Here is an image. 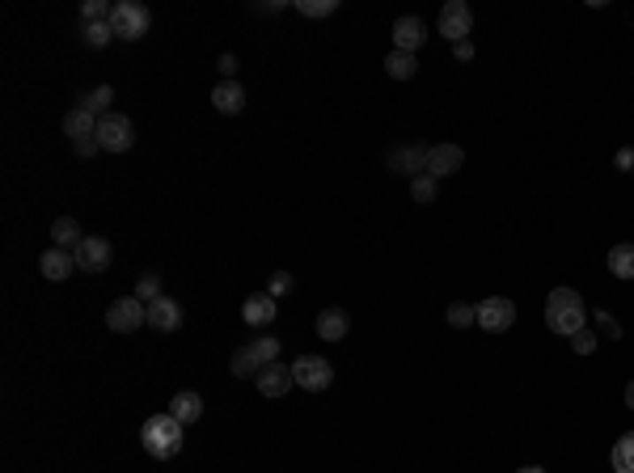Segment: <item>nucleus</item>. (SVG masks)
Returning <instances> with one entry per match:
<instances>
[{
    "label": "nucleus",
    "mask_w": 634,
    "mask_h": 473,
    "mask_svg": "<svg viewBox=\"0 0 634 473\" xmlns=\"http://www.w3.org/2000/svg\"><path fill=\"white\" fill-rule=\"evenodd\" d=\"M617 170H630V173H634V152H630V149L617 152Z\"/></svg>",
    "instance_id": "obj_40"
},
{
    "label": "nucleus",
    "mask_w": 634,
    "mask_h": 473,
    "mask_svg": "<svg viewBox=\"0 0 634 473\" xmlns=\"http://www.w3.org/2000/svg\"><path fill=\"white\" fill-rule=\"evenodd\" d=\"M626 406H630V410H634V380H630V385H626Z\"/></svg>",
    "instance_id": "obj_41"
},
{
    "label": "nucleus",
    "mask_w": 634,
    "mask_h": 473,
    "mask_svg": "<svg viewBox=\"0 0 634 473\" xmlns=\"http://www.w3.org/2000/svg\"><path fill=\"white\" fill-rule=\"evenodd\" d=\"M229 368H233V377H237V380H254L258 372H263V363H258V355H254V347H250V342L233 351Z\"/></svg>",
    "instance_id": "obj_21"
},
{
    "label": "nucleus",
    "mask_w": 634,
    "mask_h": 473,
    "mask_svg": "<svg viewBox=\"0 0 634 473\" xmlns=\"http://www.w3.org/2000/svg\"><path fill=\"white\" fill-rule=\"evenodd\" d=\"M106 325L115 330V334H135L140 325H149V304L135 301V296H123L106 309Z\"/></svg>",
    "instance_id": "obj_7"
},
{
    "label": "nucleus",
    "mask_w": 634,
    "mask_h": 473,
    "mask_svg": "<svg viewBox=\"0 0 634 473\" xmlns=\"http://www.w3.org/2000/svg\"><path fill=\"white\" fill-rule=\"evenodd\" d=\"M216 68H220V76H225V80H233V72H237V56H220V59H216Z\"/></svg>",
    "instance_id": "obj_37"
},
{
    "label": "nucleus",
    "mask_w": 634,
    "mask_h": 473,
    "mask_svg": "<svg viewBox=\"0 0 634 473\" xmlns=\"http://www.w3.org/2000/svg\"><path fill=\"white\" fill-rule=\"evenodd\" d=\"M614 473H634V431H626V436L614 444Z\"/></svg>",
    "instance_id": "obj_26"
},
{
    "label": "nucleus",
    "mask_w": 634,
    "mask_h": 473,
    "mask_svg": "<svg viewBox=\"0 0 634 473\" xmlns=\"http://www.w3.org/2000/svg\"><path fill=\"white\" fill-rule=\"evenodd\" d=\"M73 149H77V156H94V152L102 149V144H97V135H89V140H77Z\"/></svg>",
    "instance_id": "obj_38"
},
{
    "label": "nucleus",
    "mask_w": 634,
    "mask_h": 473,
    "mask_svg": "<svg viewBox=\"0 0 634 473\" xmlns=\"http://www.w3.org/2000/svg\"><path fill=\"white\" fill-rule=\"evenodd\" d=\"M73 258H77V271H85V275H106L111 263H115V246L106 237H89L85 233V241L73 249Z\"/></svg>",
    "instance_id": "obj_4"
},
{
    "label": "nucleus",
    "mask_w": 634,
    "mask_h": 473,
    "mask_svg": "<svg viewBox=\"0 0 634 473\" xmlns=\"http://www.w3.org/2000/svg\"><path fill=\"white\" fill-rule=\"evenodd\" d=\"M111 102H115V89H111V85H97L94 94L80 97V106H85L89 114H97V118H106V114H111Z\"/></svg>",
    "instance_id": "obj_25"
},
{
    "label": "nucleus",
    "mask_w": 634,
    "mask_h": 473,
    "mask_svg": "<svg viewBox=\"0 0 634 473\" xmlns=\"http://www.w3.org/2000/svg\"><path fill=\"white\" fill-rule=\"evenodd\" d=\"M254 355H258V363H275L279 360V339H254Z\"/></svg>",
    "instance_id": "obj_33"
},
{
    "label": "nucleus",
    "mask_w": 634,
    "mask_h": 473,
    "mask_svg": "<svg viewBox=\"0 0 634 473\" xmlns=\"http://www.w3.org/2000/svg\"><path fill=\"white\" fill-rule=\"evenodd\" d=\"M448 325H457V330L478 325V309L474 304H448Z\"/></svg>",
    "instance_id": "obj_29"
},
{
    "label": "nucleus",
    "mask_w": 634,
    "mask_h": 473,
    "mask_svg": "<svg viewBox=\"0 0 634 473\" xmlns=\"http://www.w3.org/2000/svg\"><path fill=\"white\" fill-rule=\"evenodd\" d=\"M423 42H427V26L423 18H398L393 21V51H419Z\"/></svg>",
    "instance_id": "obj_15"
},
{
    "label": "nucleus",
    "mask_w": 634,
    "mask_h": 473,
    "mask_svg": "<svg viewBox=\"0 0 634 473\" xmlns=\"http://www.w3.org/2000/svg\"><path fill=\"white\" fill-rule=\"evenodd\" d=\"M275 313H279V304H275V296H267V292H254V296H246V304H241V317H246V325H271L275 322Z\"/></svg>",
    "instance_id": "obj_16"
},
{
    "label": "nucleus",
    "mask_w": 634,
    "mask_h": 473,
    "mask_svg": "<svg viewBox=\"0 0 634 473\" xmlns=\"http://www.w3.org/2000/svg\"><path fill=\"white\" fill-rule=\"evenodd\" d=\"M292 380H296L301 389H309V393H322V389H330V380H334V368H330V360H322V355H296Z\"/></svg>",
    "instance_id": "obj_6"
},
{
    "label": "nucleus",
    "mask_w": 634,
    "mask_h": 473,
    "mask_svg": "<svg viewBox=\"0 0 634 473\" xmlns=\"http://www.w3.org/2000/svg\"><path fill=\"white\" fill-rule=\"evenodd\" d=\"M385 72L393 76V80H410V76L419 72V59L410 56V51H389L385 56Z\"/></svg>",
    "instance_id": "obj_23"
},
{
    "label": "nucleus",
    "mask_w": 634,
    "mask_h": 473,
    "mask_svg": "<svg viewBox=\"0 0 634 473\" xmlns=\"http://www.w3.org/2000/svg\"><path fill=\"white\" fill-rule=\"evenodd\" d=\"M140 444H144V453H149V456H157V461H170V456L182 453V423H178L170 410L144 418V427H140Z\"/></svg>",
    "instance_id": "obj_2"
},
{
    "label": "nucleus",
    "mask_w": 634,
    "mask_h": 473,
    "mask_svg": "<svg viewBox=\"0 0 634 473\" xmlns=\"http://www.w3.org/2000/svg\"><path fill=\"white\" fill-rule=\"evenodd\" d=\"M51 241H56L59 249H77L80 241H85V233H80V225L73 216H59L56 225H51Z\"/></svg>",
    "instance_id": "obj_22"
},
{
    "label": "nucleus",
    "mask_w": 634,
    "mask_h": 473,
    "mask_svg": "<svg viewBox=\"0 0 634 473\" xmlns=\"http://www.w3.org/2000/svg\"><path fill=\"white\" fill-rule=\"evenodd\" d=\"M254 385H258V393H263V398H284L292 385H296V380H292V363H279V360L263 363V372L254 377Z\"/></svg>",
    "instance_id": "obj_10"
},
{
    "label": "nucleus",
    "mask_w": 634,
    "mask_h": 473,
    "mask_svg": "<svg viewBox=\"0 0 634 473\" xmlns=\"http://www.w3.org/2000/svg\"><path fill=\"white\" fill-rule=\"evenodd\" d=\"M596 330H605L609 339H622V322H617L614 313H605V309L596 313Z\"/></svg>",
    "instance_id": "obj_35"
},
{
    "label": "nucleus",
    "mask_w": 634,
    "mask_h": 473,
    "mask_svg": "<svg viewBox=\"0 0 634 473\" xmlns=\"http://www.w3.org/2000/svg\"><path fill=\"white\" fill-rule=\"evenodd\" d=\"M389 170L406 173V178H419V173H427V149H423V144H402V149H389Z\"/></svg>",
    "instance_id": "obj_12"
},
{
    "label": "nucleus",
    "mask_w": 634,
    "mask_h": 473,
    "mask_svg": "<svg viewBox=\"0 0 634 473\" xmlns=\"http://www.w3.org/2000/svg\"><path fill=\"white\" fill-rule=\"evenodd\" d=\"M165 292H161V271H144L140 279H135V301H144V304H153V301H161Z\"/></svg>",
    "instance_id": "obj_27"
},
{
    "label": "nucleus",
    "mask_w": 634,
    "mask_h": 473,
    "mask_svg": "<svg viewBox=\"0 0 634 473\" xmlns=\"http://www.w3.org/2000/svg\"><path fill=\"white\" fill-rule=\"evenodd\" d=\"M588 322V309H584V296H579L576 287H554L550 296H546V325L562 334V339H571L579 334Z\"/></svg>",
    "instance_id": "obj_1"
},
{
    "label": "nucleus",
    "mask_w": 634,
    "mask_h": 473,
    "mask_svg": "<svg viewBox=\"0 0 634 473\" xmlns=\"http://www.w3.org/2000/svg\"><path fill=\"white\" fill-rule=\"evenodd\" d=\"M39 271H42V279H51V284H64V279L77 271V258H73V249L51 246V249H47V254L39 258Z\"/></svg>",
    "instance_id": "obj_14"
},
{
    "label": "nucleus",
    "mask_w": 634,
    "mask_h": 473,
    "mask_svg": "<svg viewBox=\"0 0 634 473\" xmlns=\"http://www.w3.org/2000/svg\"><path fill=\"white\" fill-rule=\"evenodd\" d=\"M211 106L220 114H241L246 111V89H241L237 80H220V85L211 89Z\"/></svg>",
    "instance_id": "obj_17"
},
{
    "label": "nucleus",
    "mask_w": 634,
    "mask_h": 473,
    "mask_svg": "<svg viewBox=\"0 0 634 473\" xmlns=\"http://www.w3.org/2000/svg\"><path fill=\"white\" fill-rule=\"evenodd\" d=\"M111 9H115V4H106V0H85V4H80V18H85V26H89V21H111Z\"/></svg>",
    "instance_id": "obj_32"
},
{
    "label": "nucleus",
    "mask_w": 634,
    "mask_h": 473,
    "mask_svg": "<svg viewBox=\"0 0 634 473\" xmlns=\"http://www.w3.org/2000/svg\"><path fill=\"white\" fill-rule=\"evenodd\" d=\"M453 56L462 59V64H470V59H474V42H470V38H465V42H453Z\"/></svg>",
    "instance_id": "obj_39"
},
{
    "label": "nucleus",
    "mask_w": 634,
    "mask_h": 473,
    "mask_svg": "<svg viewBox=\"0 0 634 473\" xmlns=\"http://www.w3.org/2000/svg\"><path fill=\"white\" fill-rule=\"evenodd\" d=\"M97 144L102 152H127L135 144V127L127 114H106V118H97Z\"/></svg>",
    "instance_id": "obj_5"
},
{
    "label": "nucleus",
    "mask_w": 634,
    "mask_h": 473,
    "mask_svg": "<svg viewBox=\"0 0 634 473\" xmlns=\"http://www.w3.org/2000/svg\"><path fill=\"white\" fill-rule=\"evenodd\" d=\"M609 271H614L617 279H634V246H614L609 249Z\"/></svg>",
    "instance_id": "obj_24"
},
{
    "label": "nucleus",
    "mask_w": 634,
    "mask_h": 473,
    "mask_svg": "<svg viewBox=\"0 0 634 473\" xmlns=\"http://www.w3.org/2000/svg\"><path fill=\"white\" fill-rule=\"evenodd\" d=\"M339 9V0H296V13H305V18H330Z\"/></svg>",
    "instance_id": "obj_30"
},
{
    "label": "nucleus",
    "mask_w": 634,
    "mask_h": 473,
    "mask_svg": "<svg viewBox=\"0 0 634 473\" xmlns=\"http://www.w3.org/2000/svg\"><path fill=\"white\" fill-rule=\"evenodd\" d=\"M170 415L187 427V423H199V415H203V398L195 393V389H182V393H173L170 398Z\"/></svg>",
    "instance_id": "obj_20"
},
{
    "label": "nucleus",
    "mask_w": 634,
    "mask_h": 473,
    "mask_svg": "<svg viewBox=\"0 0 634 473\" xmlns=\"http://www.w3.org/2000/svg\"><path fill=\"white\" fill-rule=\"evenodd\" d=\"M474 309H478V325L486 334H503V330H512V322H516V304L508 301V296H486V301L474 304Z\"/></svg>",
    "instance_id": "obj_8"
},
{
    "label": "nucleus",
    "mask_w": 634,
    "mask_h": 473,
    "mask_svg": "<svg viewBox=\"0 0 634 473\" xmlns=\"http://www.w3.org/2000/svg\"><path fill=\"white\" fill-rule=\"evenodd\" d=\"M465 165V152L457 144H432L427 149V173L440 182V178H453V173Z\"/></svg>",
    "instance_id": "obj_11"
},
{
    "label": "nucleus",
    "mask_w": 634,
    "mask_h": 473,
    "mask_svg": "<svg viewBox=\"0 0 634 473\" xmlns=\"http://www.w3.org/2000/svg\"><path fill=\"white\" fill-rule=\"evenodd\" d=\"M149 325H153L157 334H173V330H182V304L173 301V296L153 301L149 304Z\"/></svg>",
    "instance_id": "obj_13"
},
{
    "label": "nucleus",
    "mask_w": 634,
    "mask_h": 473,
    "mask_svg": "<svg viewBox=\"0 0 634 473\" xmlns=\"http://www.w3.org/2000/svg\"><path fill=\"white\" fill-rule=\"evenodd\" d=\"M571 351H576V355H592V351H596V334H592V330H579V334H571Z\"/></svg>",
    "instance_id": "obj_34"
},
{
    "label": "nucleus",
    "mask_w": 634,
    "mask_h": 473,
    "mask_svg": "<svg viewBox=\"0 0 634 473\" xmlns=\"http://www.w3.org/2000/svg\"><path fill=\"white\" fill-rule=\"evenodd\" d=\"M474 30V9L465 0H448L440 9V34L448 42H465V34Z\"/></svg>",
    "instance_id": "obj_9"
},
{
    "label": "nucleus",
    "mask_w": 634,
    "mask_h": 473,
    "mask_svg": "<svg viewBox=\"0 0 634 473\" xmlns=\"http://www.w3.org/2000/svg\"><path fill=\"white\" fill-rule=\"evenodd\" d=\"M347 330H351V317H347L343 309H322L317 313V339L322 342H343Z\"/></svg>",
    "instance_id": "obj_18"
},
{
    "label": "nucleus",
    "mask_w": 634,
    "mask_h": 473,
    "mask_svg": "<svg viewBox=\"0 0 634 473\" xmlns=\"http://www.w3.org/2000/svg\"><path fill=\"white\" fill-rule=\"evenodd\" d=\"M111 30H115V38H123V42H140V38L153 30L149 4H140V0H115V9H111Z\"/></svg>",
    "instance_id": "obj_3"
},
{
    "label": "nucleus",
    "mask_w": 634,
    "mask_h": 473,
    "mask_svg": "<svg viewBox=\"0 0 634 473\" xmlns=\"http://www.w3.org/2000/svg\"><path fill=\"white\" fill-rule=\"evenodd\" d=\"M436 195H440V182H436L432 173L410 178V199H415V203H436Z\"/></svg>",
    "instance_id": "obj_28"
},
{
    "label": "nucleus",
    "mask_w": 634,
    "mask_h": 473,
    "mask_svg": "<svg viewBox=\"0 0 634 473\" xmlns=\"http://www.w3.org/2000/svg\"><path fill=\"white\" fill-rule=\"evenodd\" d=\"M516 473H546L541 465H524V469H516Z\"/></svg>",
    "instance_id": "obj_42"
},
{
    "label": "nucleus",
    "mask_w": 634,
    "mask_h": 473,
    "mask_svg": "<svg viewBox=\"0 0 634 473\" xmlns=\"http://www.w3.org/2000/svg\"><path fill=\"white\" fill-rule=\"evenodd\" d=\"M288 287H292V275L288 271H275V275H271V284H267V296H284Z\"/></svg>",
    "instance_id": "obj_36"
},
{
    "label": "nucleus",
    "mask_w": 634,
    "mask_h": 473,
    "mask_svg": "<svg viewBox=\"0 0 634 473\" xmlns=\"http://www.w3.org/2000/svg\"><path fill=\"white\" fill-rule=\"evenodd\" d=\"M111 38H115L111 21H89V26H85V42H89V47H106Z\"/></svg>",
    "instance_id": "obj_31"
},
{
    "label": "nucleus",
    "mask_w": 634,
    "mask_h": 473,
    "mask_svg": "<svg viewBox=\"0 0 634 473\" xmlns=\"http://www.w3.org/2000/svg\"><path fill=\"white\" fill-rule=\"evenodd\" d=\"M64 135H73V144L97 135V114H89L85 106H73V111L64 114Z\"/></svg>",
    "instance_id": "obj_19"
}]
</instances>
